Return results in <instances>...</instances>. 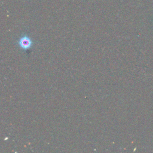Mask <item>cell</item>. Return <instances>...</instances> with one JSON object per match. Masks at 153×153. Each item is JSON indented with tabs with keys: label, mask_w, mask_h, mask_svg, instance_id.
Returning a JSON list of instances; mask_svg holds the SVG:
<instances>
[{
	"label": "cell",
	"mask_w": 153,
	"mask_h": 153,
	"mask_svg": "<svg viewBox=\"0 0 153 153\" xmlns=\"http://www.w3.org/2000/svg\"><path fill=\"white\" fill-rule=\"evenodd\" d=\"M18 45L21 49L26 51L32 47L33 43L32 41L29 36L25 35L19 39L18 41Z\"/></svg>",
	"instance_id": "obj_1"
}]
</instances>
